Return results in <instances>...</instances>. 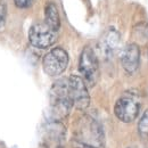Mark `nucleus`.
I'll list each match as a JSON object with an SVG mask.
<instances>
[{
	"label": "nucleus",
	"instance_id": "nucleus-14",
	"mask_svg": "<svg viewBox=\"0 0 148 148\" xmlns=\"http://www.w3.org/2000/svg\"><path fill=\"white\" fill-rule=\"evenodd\" d=\"M14 2L18 8H27L31 6L32 0H14Z\"/></svg>",
	"mask_w": 148,
	"mask_h": 148
},
{
	"label": "nucleus",
	"instance_id": "nucleus-1",
	"mask_svg": "<svg viewBox=\"0 0 148 148\" xmlns=\"http://www.w3.org/2000/svg\"><path fill=\"white\" fill-rule=\"evenodd\" d=\"M74 137L77 144L83 148H101L105 143L104 131L100 124L88 115L79 120Z\"/></svg>",
	"mask_w": 148,
	"mask_h": 148
},
{
	"label": "nucleus",
	"instance_id": "nucleus-13",
	"mask_svg": "<svg viewBox=\"0 0 148 148\" xmlns=\"http://www.w3.org/2000/svg\"><path fill=\"white\" fill-rule=\"evenodd\" d=\"M6 15H7V6H6V2L3 0H0V29L5 25Z\"/></svg>",
	"mask_w": 148,
	"mask_h": 148
},
{
	"label": "nucleus",
	"instance_id": "nucleus-9",
	"mask_svg": "<svg viewBox=\"0 0 148 148\" xmlns=\"http://www.w3.org/2000/svg\"><path fill=\"white\" fill-rule=\"evenodd\" d=\"M140 49L136 43H129L121 53V64L123 70L129 74H133L139 67Z\"/></svg>",
	"mask_w": 148,
	"mask_h": 148
},
{
	"label": "nucleus",
	"instance_id": "nucleus-12",
	"mask_svg": "<svg viewBox=\"0 0 148 148\" xmlns=\"http://www.w3.org/2000/svg\"><path fill=\"white\" fill-rule=\"evenodd\" d=\"M138 131L139 134L144 138H148V110L144 112L143 116L139 120L138 123Z\"/></svg>",
	"mask_w": 148,
	"mask_h": 148
},
{
	"label": "nucleus",
	"instance_id": "nucleus-10",
	"mask_svg": "<svg viewBox=\"0 0 148 148\" xmlns=\"http://www.w3.org/2000/svg\"><path fill=\"white\" fill-rule=\"evenodd\" d=\"M120 43V34L115 30H108L100 41V49L101 53L105 56H111L115 51V49L119 47Z\"/></svg>",
	"mask_w": 148,
	"mask_h": 148
},
{
	"label": "nucleus",
	"instance_id": "nucleus-6",
	"mask_svg": "<svg viewBox=\"0 0 148 148\" xmlns=\"http://www.w3.org/2000/svg\"><path fill=\"white\" fill-rule=\"evenodd\" d=\"M57 31L49 27L45 22L37 23L31 26L29 31L30 43L39 49H46L51 47L57 40Z\"/></svg>",
	"mask_w": 148,
	"mask_h": 148
},
{
	"label": "nucleus",
	"instance_id": "nucleus-7",
	"mask_svg": "<svg viewBox=\"0 0 148 148\" xmlns=\"http://www.w3.org/2000/svg\"><path fill=\"white\" fill-rule=\"evenodd\" d=\"M69 90L73 106L79 111H84L90 105V96L84 80L81 76L71 75L69 77Z\"/></svg>",
	"mask_w": 148,
	"mask_h": 148
},
{
	"label": "nucleus",
	"instance_id": "nucleus-3",
	"mask_svg": "<svg viewBox=\"0 0 148 148\" xmlns=\"http://www.w3.org/2000/svg\"><path fill=\"white\" fill-rule=\"evenodd\" d=\"M140 106L141 98L139 92L137 90H129L116 100L114 106V114L120 121L130 123L137 119Z\"/></svg>",
	"mask_w": 148,
	"mask_h": 148
},
{
	"label": "nucleus",
	"instance_id": "nucleus-4",
	"mask_svg": "<svg viewBox=\"0 0 148 148\" xmlns=\"http://www.w3.org/2000/svg\"><path fill=\"white\" fill-rule=\"evenodd\" d=\"M79 71L87 86L93 87L97 83L98 76H99L98 58L95 54L93 49L89 46L84 47L80 55Z\"/></svg>",
	"mask_w": 148,
	"mask_h": 148
},
{
	"label": "nucleus",
	"instance_id": "nucleus-8",
	"mask_svg": "<svg viewBox=\"0 0 148 148\" xmlns=\"http://www.w3.org/2000/svg\"><path fill=\"white\" fill-rule=\"evenodd\" d=\"M65 138V128L63 124L54 120L45 127L43 145L47 148H59Z\"/></svg>",
	"mask_w": 148,
	"mask_h": 148
},
{
	"label": "nucleus",
	"instance_id": "nucleus-5",
	"mask_svg": "<svg viewBox=\"0 0 148 148\" xmlns=\"http://www.w3.org/2000/svg\"><path fill=\"white\" fill-rule=\"evenodd\" d=\"M69 65V54L60 47H56L47 53L42 59L45 73L49 76H58Z\"/></svg>",
	"mask_w": 148,
	"mask_h": 148
},
{
	"label": "nucleus",
	"instance_id": "nucleus-11",
	"mask_svg": "<svg viewBox=\"0 0 148 148\" xmlns=\"http://www.w3.org/2000/svg\"><path fill=\"white\" fill-rule=\"evenodd\" d=\"M45 23L58 32L60 27V17L58 9L53 2H49L45 8Z\"/></svg>",
	"mask_w": 148,
	"mask_h": 148
},
{
	"label": "nucleus",
	"instance_id": "nucleus-2",
	"mask_svg": "<svg viewBox=\"0 0 148 148\" xmlns=\"http://www.w3.org/2000/svg\"><path fill=\"white\" fill-rule=\"evenodd\" d=\"M49 97L54 120L59 121L66 117L72 107H74L69 90V79H60L56 81L50 89Z\"/></svg>",
	"mask_w": 148,
	"mask_h": 148
}]
</instances>
